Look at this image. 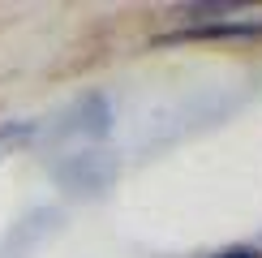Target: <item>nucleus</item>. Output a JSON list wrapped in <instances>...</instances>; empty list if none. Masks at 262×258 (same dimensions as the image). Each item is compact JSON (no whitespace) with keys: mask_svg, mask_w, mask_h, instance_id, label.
<instances>
[{"mask_svg":"<svg viewBox=\"0 0 262 258\" xmlns=\"http://www.w3.org/2000/svg\"><path fill=\"white\" fill-rule=\"evenodd\" d=\"M60 181L69 189H103L112 181V164L99 155H69V164H60Z\"/></svg>","mask_w":262,"mask_h":258,"instance_id":"obj_1","label":"nucleus"},{"mask_svg":"<svg viewBox=\"0 0 262 258\" xmlns=\"http://www.w3.org/2000/svg\"><path fill=\"white\" fill-rule=\"evenodd\" d=\"M9 134H13V129H5V134H0V138H9Z\"/></svg>","mask_w":262,"mask_h":258,"instance_id":"obj_3","label":"nucleus"},{"mask_svg":"<svg viewBox=\"0 0 262 258\" xmlns=\"http://www.w3.org/2000/svg\"><path fill=\"white\" fill-rule=\"evenodd\" d=\"M220 258H254L249 250H228V254H220Z\"/></svg>","mask_w":262,"mask_h":258,"instance_id":"obj_2","label":"nucleus"}]
</instances>
